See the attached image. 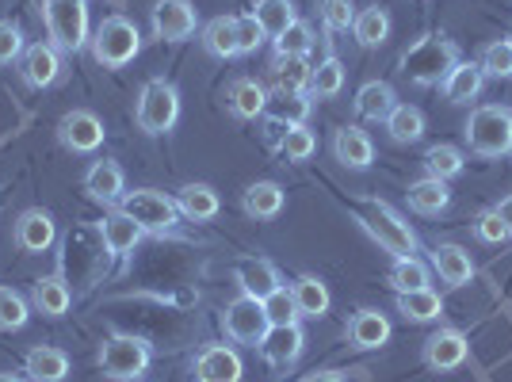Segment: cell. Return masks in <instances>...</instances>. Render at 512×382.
<instances>
[{
    "label": "cell",
    "mask_w": 512,
    "mask_h": 382,
    "mask_svg": "<svg viewBox=\"0 0 512 382\" xmlns=\"http://www.w3.org/2000/svg\"><path fill=\"white\" fill-rule=\"evenodd\" d=\"M455 62H459V46L444 35H425L402 54V77H409L417 88H436L444 85Z\"/></svg>",
    "instance_id": "cell-1"
},
{
    "label": "cell",
    "mask_w": 512,
    "mask_h": 382,
    "mask_svg": "<svg viewBox=\"0 0 512 382\" xmlns=\"http://www.w3.org/2000/svg\"><path fill=\"white\" fill-rule=\"evenodd\" d=\"M467 142L470 153L478 157H509L512 153V107L505 104H482L470 111L467 119Z\"/></svg>",
    "instance_id": "cell-2"
},
{
    "label": "cell",
    "mask_w": 512,
    "mask_h": 382,
    "mask_svg": "<svg viewBox=\"0 0 512 382\" xmlns=\"http://www.w3.org/2000/svg\"><path fill=\"white\" fill-rule=\"evenodd\" d=\"M356 222H360L367 234L379 241V249H386L390 256H413L417 253V234L409 230V222L394 207H386L379 199L363 203L356 211Z\"/></svg>",
    "instance_id": "cell-3"
},
{
    "label": "cell",
    "mask_w": 512,
    "mask_h": 382,
    "mask_svg": "<svg viewBox=\"0 0 512 382\" xmlns=\"http://www.w3.org/2000/svg\"><path fill=\"white\" fill-rule=\"evenodd\" d=\"M92 43V58L107 69H123L127 62L138 58V50H142V31L127 20V16H111L96 27V35L88 39Z\"/></svg>",
    "instance_id": "cell-4"
},
{
    "label": "cell",
    "mask_w": 512,
    "mask_h": 382,
    "mask_svg": "<svg viewBox=\"0 0 512 382\" xmlns=\"http://www.w3.org/2000/svg\"><path fill=\"white\" fill-rule=\"evenodd\" d=\"M119 211L130 214L146 234H169V230H176V218H180L176 199H169L165 191H153V188H138L130 191V195H123V207Z\"/></svg>",
    "instance_id": "cell-5"
},
{
    "label": "cell",
    "mask_w": 512,
    "mask_h": 382,
    "mask_svg": "<svg viewBox=\"0 0 512 382\" xmlns=\"http://www.w3.org/2000/svg\"><path fill=\"white\" fill-rule=\"evenodd\" d=\"M46 27L58 50H81L88 43V4L85 0H43Z\"/></svg>",
    "instance_id": "cell-6"
},
{
    "label": "cell",
    "mask_w": 512,
    "mask_h": 382,
    "mask_svg": "<svg viewBox=\"0 0 512 382\" xmlns=\"http://www.w3.org/2000/svg\"><path fill=\"white\" fill-rule=\"evenodd\" d=\"M100 367H104L107 379H115V382L138 379V375H146V367H150V344L138 337H127V333L107 337L104 348H100Z\"/></svg>",
    "instance_id": "cell-7"
},
{
    "label": "cell",
    "mask_w": 512,
    "mask_h": 382,
    "mask_svg": "<svg viewBox=\"0 0 512 382\" xmlns=\"http://www.w3.org/2000/svg\"><path fill=\"white\" fill-rule=\"evenodd\" d=\"M180 119V92L165 81H150L138 96V127L146 134H165Z\"/></svg>",
    "instance_id": "cell-8"
},
{
    "label": "cell",
    "mask_w": 512,
    "mask_h": 382,
    "mask_svg": "<svg viewBox=\"0 0 512 382\" xmlns=\"http://www.w3.org/2000/svg\"><path fill=\"white\" fill-rule=\"evenodd\" d=\"M226 337L237 344H260L268 333V314H264V302H256L249 295H237L226 306Z\"/></svg>",
    "instance_id": "cell-9"
},
{
    "label": "cell",
    "mask_w": 512,
    "mask_h": 382,
    "mask_svg": "<svg viewBox=\"0 0 512 382\" xmlns=\"http://www.w3.org/2000/svg\"><path fill=\"white\" fill-rule=\"evenodd\" d=\"M195 16L192 0H157L153 4V31H157V39H165V43H184V39H192L195 35Z\"/></svg>",
    "instance_id": "cell-10"
},
{
    "label": "cell",
    "mask_w": 512,
    "mask_h": 382,
    "mask_svg": "<svg viewBox=\"0 0 512 382\" xmlns=\"http://www.w3.org/2000/svg\"><path fill=\"white\" fill-rule=\"evenodd\" d=\"M58 138L73 153H92V149L104 146V123L92 111H69L62 123H58Z\"/></svg>",
    "instance_id": "cell-11"
},
{
    "label": "cell",
    "mask_w": 512,
    "mask_h": 382,
    "mask_svg": "<svg viewBox=\"0 0 512 382\" xmlns=\"http://www.w3.org/2000/svg\"><path fill=\"white\" fill-rule=\"evenodd\" d=\"M241 356L230 344H207L195 356V382H241Z\"/></svg>",
    "instance_id": "cell-12"
},
{
    "label": "cell",
    "mask_w": 512,
    "mask_h": 382,
    "mask_svg": "<svg viewBox=\"0 0 512 382\" xmlns=\"http://www.w3.org/2000/svg\"><path fill=\"white\" fill-rule=\"evenodd\" d=\"M302 344H306V337H302L299 321H295V325H268V333L256 348L272 367H291L302 356Z\"/></svg>",
    "instance_id": "cell-13"
},
{
    "label": "cell",
    "mask_w": 512,
    "mask_h": 382,
    "mask_svg": "<svg viewBox=\"0 0 512 382\" xmlns=\"http://www.w3.org/2000/svg\"><path fill=\"white\" fill-rule=\"evenodd\" d=\"M467 352L470 344L459 329H440V333H432L425 340V363L432 371H455V367H463Z\"/></svg>",
    "instance_id": "cell-14"
},
{
    "label": "cell",
    "mask_w": 512,
    "mask_h": 382,
    "mask_svg": "<svg viewBox=\"0 0 512 382\" xmlns=\"http://www.w3.org/2000/svg\"><path fill=\"white\" fill-rule=\"evenodd\" d=\"M20 73L31 88H50L58 81V73H62L58 46H50V43L27 46V54H23V62H20Z\"/></svg>",
    "instance_id": "cell-15"
},
{
    "label": "cell",
    "mask_w": 512,
    "mask_h": 382,
    "mask_svg": "<svg viewBox=\"0 0 512 382\" xmlns=\"http://www.w3.org/2000/svg\"><path fill=\"white\" fill-rule=\"evenodd\" d=\"M100 234H104V245L111 256H127L134 253V245L146 237V230L123 211H111L104 214V222H100Z\"/></svg>",
    "instance_id": "cell-16"
},
{
    "label": "cell",
    "mask_w": 512,
    "mask_h": 382,
    "mask_svg": "<svg viewBox=\"0 0 512 382\" xmlns=\"http://www.w3.org/2000/svg\"><path fill=\"white\" fill-rule=\"evenodd\" d=\"M237 283H241V295L256 298V302H264V298L276 295L279 287H283V279H279L272 260H245L237 268Z\"/></svg>",
    "instance_id": "cell-17"
},
{
    "label": "cell",
    "mask_w": 512,
    "mask_h": 382,
    "mask_svg": "<svg viewBox=\"0 0 512 382\" xmlns=\"http://www.w3.org/2000/svg\"><path fill=\"white\" fill-rule=\"evenodd\" d=\"M486 85V73H482V65L478 62H455L448 77H444V96H448V104H470V100H478V92Z\"/></svg>",
    "instance_id": "cell-18"
},
{
    "label": "cell",
    "mask_w": 512,
    "mask_h": 382,
    "mask_svg": "<svg viewBox=\"0 0 512 382\" xmlns=\"http://www.w3.org/2000/svg\"><path fill=\"white\" fill-rule=\"evenodd\" d=\"M432 268L440 272V279L448 287H467L470 279H474V260H470L463 245H436L432 249Z\"/></svg>",
    "instance_id": "cell-19"
},
{
    "label": "cell",
    "mask_w": 512,
    "mask_h": 382,
    "mask_svg": "<svg viewBox=\"0 0 512 382\" xmlns=\"http://www.w3.org/2000/svg\"><path fill=\"white\" fill-rule=\"evenodd\" d=\"M333 153H337V161H341L344 169H371V161H375V146H371V138L360 127L337 130Z\"/></svg>",
    "instance_id": "cell-20"
},
{
    "label": "cell",
    "mask_w": 512,
    "mask_h": 382,
    "mask_svg": "<svg viewBox=\"0 0 512 382\" xmlns=\"http://www.w3.org/2000/svg\"><path fill=\"white\" fill-rule=\"evenodd\" d=\"M54 237H58V226H54V218L46 211L20 214V222H16V241H20V249H27V253H46V249L54 245Z\"/></svg>",
    "instance_id": "cell-21"
},
{
    "label": "cell",
    "mask_w": 512,
    "mask_h": 382,
    "mask_svg": "<svg viewBox=\"0 0 512 382\" xmlns=\"http://www.w3.org/2000/svg\"><path fill=\"white\" fill-rule=\"evenodd\" d=\"M398 107V92L386 81H367V85L356 92V115L360 119H371V123H386V115Z\"/></svg>",
    "instance_id": "cell-22"
},
{
    "label": "cell",
    "mask_w": 512,
    "mask_h": 382,
    "mask_svg": "<svg viewBox=\"0 0 512 382\" xmlns=\"http://www.w3.org/2000/svg\"><path fill=\"white\" fill-rule=\"evenodd\" d=\"M85 191L92 195V199H100V203H115V199H123V191H127L123 169H119L115 161H96L85 176Z\"/></svg>",
    "instance_id": "cell-23"
},
{
    "label": "cell",
    "mask_w": 512,
    "mask_h": 382,
    "mask_svg": "<svg viewBox=\"0 0 512 382\" xmlns=\"http://www.w3.org/2000/svg\"><path fill=\"white\" fill-rule=\"evenodd\" d=\"M218 191L211 184H184V188L176 191V211L184 214V218H192V222H207L218 214Z\"/></svg>",
    "instance_id": "cell-24"
},
{
    "label": "cell",
    "mask_w": 512,
    "mask_h": 382,
    "mask_svg": "<svg viewBox=\"0 0 512 382\" xmlns=\"http://www.w3.org/2000/svg\"><path fill=\"white\" fill-rule=\"evenodd\" d=\"M348 340L363 348V352H371V348H379L390 340V321H386L383 310H360L352 325H348Z\"/></svg>",
    "instance_id": "cell-25"
},
{
    "label": "cell",
    "mask_w": 512,
    "mask_h": 382,
    "mask_svg": "<svg viewBox=\"0 0 512 382\" xmlns=\"http://www.w3.org/2000/svg\"><path fill=\"white\" fill-rule=\"evenodd\" d=\"M27 375L35 382H62L69 375V356H65L62 348H50V344H39V348H31L27 352Z\"/></svg>",
    "instance_id": "cell-26"
},
{
    "label": "cell",
    "mask_w": 512,
    "mask_h": 382,
    "mask_svg": "<svg viewBox=\"0 0 512 382\" xmlns=\"http://www.w3.org/2000/svg\"><path fill=\"white\" fill-rule=\"evenodd\" d=\"M291 295H295V306H299V318H325L329 314V287L321 283L318 276H299L295 279V287H291Z\"/></svg>",
    "instance_id": "cell-27"
},
{
    "label": "cell",
    "mask_w": 512,
    "mask_h": 382,
    "mask_svg": "<svg viewBox=\"0 0 512 382\" xmlns=\"http://www.w3.org/2000/svg\"><path fill=\"white\" fill-rule=\"evenodd\" d=\"M406 195H409V207L417 214H440V211H448V203H451L448 180H436V176H425V180L409 184Z\"/></svg>",
    "instance_id": "cell-28"
},
{
    "label": "cell",
    "mask_w": 512,
    "mask_h": 382,
    "mask_svg": "<svg viewBox=\"0 0 512 382\" xmlns=\"http://www.w3.org/2000/svg\"><path fill=\"white\" fill-rule=\"evenodd\" d=\"M386 130H390V138L394 142H402V146H413V142H421L425 138V111L413 104H398L390 115H386Z\"/></svg>",
    "instance_id": "cell-29"
},
{
    "label": "cell",
    "mask_w": 512,
    "mask_h": 382,
    "mask_svg": "<svg viewBox=\"0 0 512 382\" xmlns=\"http://www.w3.org/2000/svg\"><path fill=\"white\" fill-rule=\"evenodd\" d=\"M398 314L406 321H440L444 318V298L436 295L432 287L406 291V295H398Z\"/></svg>",
    "instance_id": "cell-30"
},
{
    "label": "cell",
    "mask_w": 512,
    "mask_h": 382,
    "mask_svg": "<svg viewBox=\"0 0 512 382\" xmlns=\"http://www.w3.org/2000/svg\"><path fill=\"white\" fill-rule=\"evenodd\" d=\"M31 302H35V310L46 314V318H62L65 310H69V302H73V295H69V287H65L62 276H46L35 283Z\"/></svg>",
    "instance_id": "cell-31"
},
{
    "label": "cell",
    "mask_w": 512,
    "mask_h": 382,
    "mask_svg": "<svg viewBox=\"0 0 512 382\" xmlns=\"http://www.w3.org/2000/svg\"><path fill=\"white\" fill-rule=\"evenodd\" d=\"M203 50L218 58V62H230L237 58V31H234V16H218L203 27Z\"/></svg>",
    "instance_id": "cell-32"
},
{
    "label": "cell",
    "mask_w": 512,
    "mask_h": 382,
    "mask_svg": "<svg viewBox=\"0 0 512 382\" xmlns=\"http://www.w3.org/2000/svg\"><path fill=\"white\" fill-rule=\"evenodd\" d=\"M253 16H256V23L264 27L268 39H279V35L295 23V4H291V0H256Z\"/></svg>",
    "instance_id": "cell-33"
},
{
    "label": "cell",
    "mask_w": 512,
    "mask_h": 382,
    "mask_svg": "<svg viewBox=\"0 0 512 382\" xmlns=\"http://www.w3.org/2000/svg\"><path fill=\"white\" fill-rule=\"evenodd\" d=\"M272 77H276V92H310L314 65L306 62V58H276Z\"/></svg>",
    "instance_id": "cell-34"
},
{
    "label": "cell",
    "mask_w": 512,
    "mask_h": 382,
    "mask_svg": "<svg viewBox=\"0 0 512 382\" xmlns=\"http://www.w3.org/2000/svg\"><path fill=\"white\" fill-rule=\"evenodd\" d=\"M310 96L306 92H279L276 100H268V115L272 123H287V127H302L310 119Z\"/></svg>",
    "instance_id": "cell-35"
},
{
    "label": "cell",
    "mask_w": 512,
    "mask_h": 382,
    "mask_svg": "<svg viewBox=\"0 0 512 382\" xmlns=\"http://www.w3.org/2000/svg\"><path fill=\"white\" fill-rule=\"evenodd\" d=\"M390 287L398 295L428 287V264L417 260V256H394V264H390Z\"/></svg>",
    "instance_id": "cell-36"
},
{
    "label": "cell",
    "mask_w": 512,
    "mask_h": 382,
    "mask_svg": "<svg viewBox=\"0 0 512 382\" xmlns=\"http://www.w3.org/2000/svg\"><path fill=\"white\" fill-rule=\"evenodd\" d=\"M245 211L253 214V218H276L283 211V188L272 184V180L249 184L245 188Z\"/></svg>",
    "instance_id": "cell-37"
},
{
    "label": "cell",
    "mask_w": 512,
    "mask_h": 382,
    "mask_svg": "<svg viewBox=\"0 0 512 382\" xmlns=\"http://www.w3.org/2000/svg\"><path fill=\"white\" fill-rule=\"evenodd\" d=\"M352 35H356V43L360 46H383L386 35H390V16H386L383 8H363L356 12V23H352Z\"/></svg>",
    "instance_id": "cell-38"
},
{
    "label": "cell",
    "mask_w": 512,
    "mask_h": 382,
    "mask_svg": "<svg viewBox=\"0 0 512 382\" xmlns=\"http://www.w3.org/2000/svg\"><path fill=\"white\" fill-rule=\"evenodd\" d=\"M230 107H234L237 119H256L268 111V92L256 85V81H237L230 88Z\"/></svg>",
    "instance_id": "cell-39"
},
{
    "label": "cell",
    "mask_w": 512,
    "mask_h": 382,
    "mask_svg": "<svg viewBox=\"0 0 512 382\" xmlns=\"http://www.w3.org/2000/svg\"><path fill=\"white\" fill-rule=\"evenodd\" d=\"M463 149L455 146H428L425 149V169L428 176H436V180H451V176H459L463 172Z\"/></svg>",
    "instance_id": "cell-40"
},
{
    "label": "cell",
    "mask_w": 512,
    "mask_h": 382,
    "mask_svg": "<svg viewBox=\"0 0 512 382\" xmlns=\"http://www.w3.org/2000/svg\"><path fill=\"white\" fill-rule=\"evenodd\" d=\"M310 46H314V31H310V23L295 20L276 39V58H306V54H310Z\"/></svg>",
    "instance_id": "cell-41"
},
{
    "label": "cell",
    "mask_w": 512,
    "mask_h": 382,
    "mask_svg": "<svg viewBox=\"0 0 512 382\" xmlns=\"http://www.w3.org/2000/svg\"><path fill=\"white\" fill-rule=\"evenodd\" d=\"M341 88H344V65H341V58H333V54H329V58H325L321 65H314V77H310V92H314V96H325V100H329V96H337Z\"/></svg>",
    "instance_id": "cell-42"
},
{
    "label": "cell",
    "mask_w": 512,
    "mask_h": 382,
    "mask_svg": "<svg viewBox=\"0 0 512 382\" xmlns=\"http://www.w3.org/2000/svg\"><path fill=\"white\" fill-rule=\"evenodd\" d=\"M314 149H318V138L310 134L306 123H302V127H287L283 130V138H279V153H283L287 161H310Z\"/></svg>",
    "instance_id": "cell-43"
},
{
    "label": "cell",
    "mask_w": 512,
    "mask_h": 382,
    "mask_svg": "<svg viewBox=\"0 0 512 382\" xmlns=\"http://www.w3.org/2000/svg\"><path fill=\"white\" fill-rule=\"evenodd\" d=\"M264 314H268V325H295V321H299L295 295H291L287 287H279L276 295L264 298Z\"/></svg>",
    "instance_id": "cell-44"
},
{
    "label": "cell",
    "mask_w": 512,
    "mask_h": 382,
    "mask_svg": "<svg viewBox=\"0 0 512 382\" xmlns=\"http://www.w3.org/2000/svg\"><path fill=\"white\" fill-rule=\"evenodd\" d=\"M482 73L486 77H512V46L509 39H497V43H490L486 50H482Z\"/></svg>",
    "instance_id": "cell-45"
},
{
    "label": "cell",
    "mask_w": 512,
    "mask_h": 382,
    "mask_svg": "<svg viewBox=\"0 0 512 382\" xmlns=\"http://www.w3.org/2000/svg\"><path fill=\"white\" fill-rule=\"evenodd\" d=\"M27 325V302H23L16 291H8V287H0V329H23Z\"/></svg>",
    "instance_id": "cell-46"
},
{
    "label": "cell",
    "mask_w": 512,
    "mask_h": 382,
    "mask_svg": "<svg viewBox=\"0 0 512 382\" xmlns=\"http://www.w3.org/2000/svg\"><path fill=\"white\" fill-rule=\"evenodd\" d=\"M234 31H237V54H256L260 43L268 39L253 12H249V16H234Z\"/></svg>",
    "instance_id": "cell-47"
},
{
    "label": "cell",
    "mask_w": 512,
    "mask_h": 382,
    "mask_svg": "<svg viewBox=\"0 0 512 382\" xmlns=\"http://www.w3.org/2000/svg\"><path fill=\"white\" fill-rule=\"evenodd\" d=\"M321 20L329 31H348L356 23V8L352 0H321Z\"/></svg>",
    "instance_id": "cell-48"
},
{
    "label": "cell",
    "mask_w": 512,
    "mask_h": 382,
    "mask_svg": "<svg viewBox=\"0 0 512 382\" xmlns=\"http://www.w3.org/2000/svg\"><path fill=\"white\" fill-rule=\"evenodd\" d=\"M23 54V35L12 20H0V65H12Z\"/></svg>",
    "instance_id": "cell-49"
},
{
    "label": "cell",
    "mask_w": 512,
    "mask_h": 382,
    "mask_svg": "<svg viewBox=\"0 0 512 382\" xmlns=\"http://www.w3.org/2000/svg\"><path fill=\"white\" fill-rule=\"evenodd\" d=\"M474 234L482 237V241H490V245H501V241H509V230H505V222H501V214H497V211H482V214H478V222H474Z\"/></svg>",
    "instance_id": "cell-50"
},
{
    "label": "cell",
    "mask_w": 512,
    "mask_h": 382,
    "mask_svg": "<svg viewBox=\"0 0 512 382\" xmlns=\"http://www.w3.org/2000/svg\"><path fill=\"white\" fill-rule=\"evenodd\" d=\"M493 211L501 214V222H505V230H509V237H512V195H505V199H501Z\"/></svg>",
    "instance_id": "cell-51"
},
{
    "label": "cell",
    "mask_w": 512,
    "mask_h": 382,
    "mask_svg": "<svg viewBox=\"0 0 512 382\" xmlns=\"http://www.w3.org/2000/svg\"><path fill=\"white\" fill-rule=\"evenodd\" d=\"M310 382H344V375H337V371H325V375H314Z\"/></svg>",
    "instance_id": "cell-52"
},
{
    "label": "cell",
    "mask_w": 512,
    "mask_h": 382,
    "mask_svg": "<svg viewBox=\"0 0 512 382\" xmlns=\"http://www.w3.org/2000/svg\"><path fill=\"white\" fill-rule=\"evenodd\" d=\"M0 382H23V379H16V375H0Z\"/></svg>",
    "instance_id": "cell-53"
},
{
    "label": "cell",
    "mask_w": 512,
    "mask_h": 382,
    "mask_svg": "<svg viewBox=\"0 0 512 382\" xmlns=\"http://www.w3.org/2000/svg\"><path fill=\"white\" fill-rule=\"evenodd\" d=\"M509 46H512V31H509Z\"/></svg>",
    "instance_id": "cell-54"
}]
</instances>
